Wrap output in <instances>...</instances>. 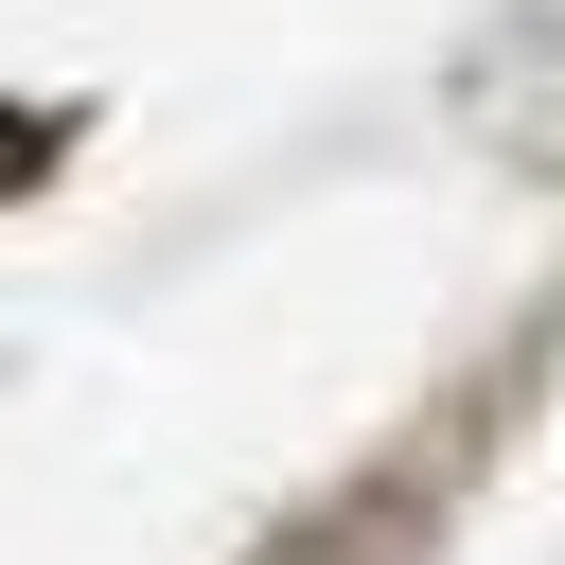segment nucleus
Here are the masks:
<instances>
[{
	"label": "nucleus",
	"mask_w": 565,
	"mask_h": 565,
	"mask_svg": "<svg viewBox=\"0 0 565 565\" xmlns=\"http://www.w3.org/2000/svg\"><path fill=\"white\" fill-rule=\"evenodd\" d=\"M35 159H53V124H35V106H0V194H35Z\"/></svg>",
	"instance_id": "1"
}]
</instances>
